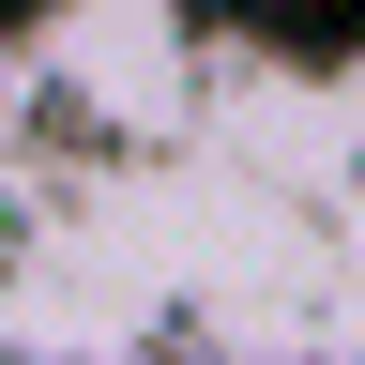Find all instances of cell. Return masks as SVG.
<instances>
[{
  "label": "cell",
  "mask_w": 365,
  "mask_h": 365,
  "mask_svg": "<svg viewBox=\"0 0 365 365\" xmlns=\"http://www.w3.org/2000/svg\"><path fill=\"white\" fill-rule=\"evenodd\" d=\"M31 61H46V91L61 107H107V122H168L182 107V16L168 0H61V16L31 31Z\"/></svg>",
  "instance_id": "6da1fadb"
}]
</instances>
